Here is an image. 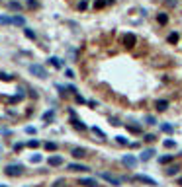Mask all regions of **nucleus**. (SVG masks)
I'll use <instances>...</instances> for the list:
<instances>
[{"mask_svg": "<svg viewBox=\"0 0 182 187\" xmlns=\"http://www.w3.org/2000/svg\"><path fill=\"white\" fill-rule=\"evenodd\" d=\"M22 172H24V166L22 164H10V166H6V168H4V173H6V176H10V177L22 176Z\"/></svg>", "mask_w": 182, "mask_h": 187, "instance_id": "obj_1", "label": "nucleus"}, {"mask_svg": "<svg viewBox=\"0 0 182 187\" xmlns=\"http://www.w3.org/2000/svg\"><path fill=\"white\" fill-rule=\"evenodd\" d=\"M100 177H102L104 181H108L110 185H115V187H118V185H122L123 181H125L123 177H115V176H112V173H100Z\"/></svg>", "mask_w": 182, "mask_h": 187, "instance_id": "obj_2", "label": "nucleus"}, {"mask_svg": "<svg viewBox=\"0 0 182 187\" xmlns=\"http://www.w3.org/2000/svg\"><path fill=\"white\" fill-rule=\"evenodd\" d=\"M30 72L37 78H47V70L43 68L41 64H30Z\"/></svg>", "mask_w": 182, "mask_h": 187, "instance_id": "obj_3", "label": "nucleus"}, {"mask_svg": "<svg viewBox=\"0 0 182 187\" xmlns=\"http://www.w3.org/2000/svg\"><path fill=\"white\" fill-rule=\"evenodd\" d=\"M133 181H141V183H147V185H151V187H155V185H157V181L153 179V177H149V176H141V173H137V176L133 177Z\"/></svg>", "mask_w": 182, "mask_h": 187, "instance_id": "obj_4", "label": "nucleus"}, {"mask_svg": "<svg viewBox=\"0 0 182 187\" xmlns=\"http://www.w3.org/2000/svg\"><path fill=\"white\" fill-rule=\"evenodd\" d=\"M71 123L74 129H78V131H86V125L80 121V119H76V115H74V111H71Z\"/></svg>", "mask_w": 182, "mask_h": 187, "instance_id": "obj_5", "label": "nucleus"}, {"mask_svg": "<svg viewBox=\"0 0 182 187\" xmlns=\"http://www.w3.org/2000/svg\"><path fill=\"white\" fill-rule=\"evenodd\" d=\"M180 166L178 164H172V166H167V170H164V176H167V177H174L176 176V173H178L180 172Z\"/></svg>", "mask_w": 182, "mask_h": 187, "instance_id": "obj_6", "label": "nucleus"}, {"mask_svg": "<svg viewBox=\"0 0 182 187\" xmlns=\"http://www.w3.org/2000/svg\"><path fill=\"white\" fill-rule=\"evenodd\" d=\"M47 164L51 166V168H57V166H63L65 160H63V156H49L47 158Z\"/></svg>", "mask_w": 182, "mask_h": 187, "instance_id": "obj_7", "label": "nucleus"}, {"mask_svg": "<svg viewBox=\"0 0 182 187\" xmlns=\"http://www.w3.org/2000/svg\"><path fill=\"white\" fill-rule=\"evenodd\" d=\"M135 43H137V37H135L133 33H125V35H123V45H125V47H133Z\"/></svg>", "mask_w": 182, "mask_h": 187, "instance_id": "obj_8", "label": "nucleus"}, {"mask_svg": "<svg viewBox=\"0 0 182 187\" xmlns=\"http://www.w3.org/2000/svg\"><path fill=\"white\" fill-rule=\"evenodd\" d=\"M122 164H125L127 168H135V166H137V158H133V156H123L122 158Z\"/></svg>", "mask_w": 182, "mask_h": 187, "instance_id": "obj_9", "label": "nucleus"}, {"mask_svg": "<svg viewBox=\"0 0 182 187\" xmlns=\"http://www.w3.org/2000/svg\"><path fill=\"white\" fill-rule=\"evenodd\" d=\"M69 170H71V172H88V166H84V164H69L67 166Z\"/></svg>", "mask_w": 182, "mask_h": 187, "instance_id": "obj_10", "label": "nucleus"}, {"mask_svg": "<svg viewBox=\"0 0 182 187\" xmlns=\"http://www.w3.org/2000/svg\"><path fill=\"white\" fill-rule=\"evenodd\" d=\"M71 154L74 158H84V156H88V152H86V148H80V146H76V148H73V152Z\"/></svg>", "mask_w": 182, "mask_h": 187, "instance_id": "obj_11", "label": "nucleus"}, {"mask_svg": "<svg viewBox=\"0 0 182 187\" xmlns=\"http://www.w3.org/2000/svg\"><path fill=\"white\" fill-rule=\"evenodd\" d=\"M167 107H168L167 99H157V101H155V109L157 111H167Z\"/></svg>", "mask_w": 182, "mask_h": 187, "instance_id": "obj_12", "label": "nucleus"}, {"mask_svg": "<svg viewBox=\"0 0 182 187\" xmlns=\"http://www.w3.org/2000/svg\"><path fill=\"white\" fill-rule=\"evenodd\" d=\"M153 156H155V150H153V148H147V150H143V152H141V160H143V162L151 160Z\"/></svg>", "mask_w": 182, "mask_h": 187, "instance_id": "obj_13", "label": "nucleus"}, {"mask_svg": "<svg viewBox=\"0 0 182 187\" xmlns=\"http://www.w3.org/2000/svg\"><path fill=\"white\" fill-rule=\"evenodd\" d=\"M78 183H80V185H86V187H96L98 181L96 179H90V177H84V179H80Z\"/></svg>", "mask_w": 182, "mask_h": 187, "instance_id": "obj_14", "label": "nucleus"}, {"mask_svg": "<svg viewBox=\"0 0 182 187\" xmlns=\"http://www.w3.org/2000/svg\"><path fill=\"white\" fill-rule=\"evenodd\" d=\"M49 62H51V64L55 66V68H63V64H65V62L61 61L59 57H51V59H49Z\"/></svg>", "mask_w": 182, "mask_h": 187, "instance_id": "obj_15", "label": "nucleus"}, {"mask_svg": "<svg viewBox=\"0 0 182 187\" xmlns=\"http://www.w3.org/2000/svg\"><path fill=\"white\" fill-rule=\"evenodd\" d=\"M157 22H159L161 26H167V22H168V16L164 14V12H161V14H157Z\"/></svg>", "mask_w": 182, "mask_h": 187, "instance_id": "obj_16", "label": "nucleus"}, {"mask_svg": "<svg viewBox=\"0 0 182 187\" xmlns=\"http://www.w3.org/2000/svg\"><path fill=\"white\" fill-rule=\"evenodd\" d=\"M24 35H26L28 37V39H31V41H35V31L34 30H30V27H24Z\"/></svg>", "mask_w": 182, "mask_h": 187, "instance_id": "obj_17", "label": "nucleus"}, {"mask_svg": "<svg viewBox=\"0 0 182 187\" xmlns=\"http://www.w3.org/2000/svg\"><path fill=\"white\" fill-rule=\"evenodd\" d=\"M12 23H14V26H26V20H24L22 16H14V18H12Z\"/></svg>", "mask_w": 182, "mask_h": 187, "instance_id": "obj_18", "label": "nucleus"}, {"mask_svg": "<svg viewBox=\"0 0 182 187\" xmlns=\"http://www.w3.org/2000/svg\"><path fill=\"white\" fill-rule=\"evenodd\" d=\"M168 43H171V45H176V43H178V33H176V31H172L171 35H168Z\"/></svg>", "mask_w": 182, "mask_h": 187, "instance_id": "obj_19", "label": "nucleus"}, {"mask_svg": "<svg viewBox=\"0 0 182 187\" xmlns=\"http://www.w3.org/2000/svg\"><path fill=\"white\" fill-rule=\"evenodd\" d=\"M114 2V0H96V2H94V8H104L106 4H112Z\"/></svg>", "mask_w": 182, "mask_h": 187, "instance_id": "obj_20", "label": "nucleus"}, {"mask_svg": "<svg viewBox=\"0 0 182 187\" xmlns=\"http://www.w3.org/2000/svg\"><path fill=\"white\" fill-rule=\"evenodd\" d=\"M127 129H129L131 132H135V135H141V127H139V125H127Z\"/></svg>", "mask_w": 182, "mask_h": 187, "instance_id": "obj_21", "label": "nucleus"}, {"mask_svg": "<svg viewBox=\"0 0 182 187\" xmlns=\"http://www.w3.org/2000/svg\"><path fill=\"white\" fill-rule=\"evenodd\" d=\"M115 142L122 144V146H127V144H129V140H127L125 136H115Z\"/></svg>", "mask_w": 182, "mask_h": 187, "instance_id": "obj_22", "label": "nucleus"}, {"mask_svg": "<svg viewBox=\"0 0 182 187\" xmlns=\"http://www.w3.org/2000/svg\"><path fill=\"white\" fill-rule=\"evenodd\" d=\"M53 117H55V111H47V113H43V121H53Z\"/></svg>", "mask_w": 182, "mask_h": 187, "instance_id": "obj_23", "label": "nucleus"}, {"mask_svg": "<svg viewBox=\"0 0 182 187\" xmlns=\"http://www.w3.org/2000/svg\"><path fill=\"white\" fill-rule=\"evenodd\" d=\"M10 10H22V4H20V2H16V0H12V2H10Z\"/></svg>", "mask_w": 182, "mask_h": 187, "instance_id": "obj_24", "label": "nucleus"}, {"mask_svg": "<svg viewBox=\"0 0 182 187\" xmlns=\"http://www.w3.org/2000/svg\"><path fill=\"white\" fill-rule=\"evenodd\" d=\"M45 148H47L49 152H55L57 150V142H45Z\"/></svg>", "mask_w": 182, "mask_h": 187, "instance_id": "obj_25", "label": "nucleus"}, {"mask_svg": "<svg viewBox=\"0 0 182 187\" xmlns=\"http://www.w3.org/2000/svg\"><path fill=\"white\" fill-rule=\"evenodd\" d=\"M0 23H4V26H10V23H12V18H8V16H0Z\"/></svg>", "mask_w": 182, "mask_h": 187, "instance_id": "obj_26", "label": "nucleus"}, {"mask_svg": "<svg viewBox=\"0 0 182 187\" xmlns=\"http://www.w3.org/2000/svg\"><path fill=\"white\" fill-rule=\"evenodd\" d=\"M161 164H171V162H172V156H161Z\"/></svg>", "mask_w": 182, "mask_h": 187, "instance_id": "obj_27", "label": "nucleus"}, {"mask_svg": "<svg viewBox=\"0 0 182 187\" xmlns=\"http://www.w3.org/2000/svg\"><path fill=\"white\" fill-rule=\"evenodd\" d=\"M53 187H67V181H65V179H57L55 183H53Z\"/></svg>", "mask_w": 182, "mask_h": 187, "instance_id": "obj_28", "label": "nucleus"}, {"mask_svg": "<svg viewBox=\"0 0 182 187\" xmlns=\"http://www.w3.org/2000/svg\"><path fill=\"white\" fill-rule=\"evenodd\" d=\"M92 132H94V135H98V136H100V139H106V135H104V132L100 131V129H96V127L92 129Z\"/></svg>", "mask_w": 182, "mask_h": 187, "instance_id": "obj_29", "label": "nucleus"}, {"mask_svg": "<svg viewBox=\"0 0 182 187\" xmlns=\"http://www.w3.org/2000/svg\"><path fill=\"white\" fill-rule=\"evenodd\" d=\"M174 146H176L174 140H164V148H174Z\"/></svg>", "mask_w": 182, "mask_h": 187, "instance_id": "obj_30", "label": "nucleus"}, {"mask_svg": "<svg viewBox=\"0 0 182 187\" xmlns=\"http://www.w3.org/2000/svg\"><path fill=\"white\" fill-rule=\"evenodd\" d=\"M145 123H149V125H155V123H157V119H155V117H151V115H147V117H145Z\"/></svg>", "mask_w": 182, "mask_h": 187, "instance_id": "obj_31", "label": "nucleus"}, {"mask_svg": "<svg viewBox=\"0 0 182 187\" xmlns=\"http://www.w3.org/2000/svg\"><path fill=\"white\" fill-rule=\"evenodd\" d=\"M28 146H31V148H37V146H39V140H30V142H28Z\"/></svg>", "mask_w": 182, "mask_h": 187, "instance_id": "obj_32", "label": "nucleus"}, {"mask_svg": "<svg viewBox=\"0 0 182 187\" xmlns=\"http://www.w3.org/2000/svg\"><path fill=\"white\" fill-rule=\"evenodd\" d=\"M86 6H88V2H86V0L78 2V10H86Z\"/></svg>", "mask_w": 182, "mask_h": 187, "instance_id": "obj_33", "label": "nucleus"}, {"mask_svg": "<svg viewBox=\"0 0 182 187\" xmlns=\"http://www.w3.org/2000/svg\"><path fill=\"white\" fill-rule=\"evenodd\" d=\"M161 129H163L164 132H172V127H171V125H163V127H161Z\"/></svg>", "mask_w": 182, "mask_h": 187, "instance_id": "obj_34", "label": "nucleus"}, {"mask_svg": "<svg viewBox=\"0 0 182 187\" xmlns=\"http://www.w3.org/2000/svg\"><path fill=\"white\" fill-rule=\"evenodd\" d=\"M143 140H145V142H153L155 136H153V135H145V139H143Z\"/></svg>", "mask_w": 182, "mask_h": 187, "instance_id": "obj_35", "label": "nucleus"}, {"mask_svg": "<svg viewBox=\"0 0 182 187\" xmlns=\"http://www.w3.org/2000/svg\"><path fill=\"white\" fill-rule=\"evenodd\" d=\"M31 162H34V164H37V162H41V156H39V154L31 156Z\"/></svg>", "mask_w": 182, "mask_h": 187, "instance_id": "obj_36", "label": "nucleus"}, {"mask_svg": "<svg viewBox=\"0 0 182 187\" xmlns=\"http://www.w3.org/2000/svg\"><path fill=\"white\" fill-rule=\"evenodd\" d=\"M74 99H76L78 103H84V98H82V95H78V94H74Z\"/></svg>", "mask_w": 182, "mask_h": 187, "instance_id": "obj_37", "label": "nucleus"}, {"mask_svg": "<svg viewBox=\"0 0 182 187\" xmlns=\"http://www.w3.org/2000/svg\"><path fill=\"white\" fill-rule=\"evenodd\" d=\"M22 148H24V144H22V142H16V144H14V150H16V152L22 150Z\"/></svg>", "mask_w": 182, "mask_h": 187, "instance_id": "obj_38", "label": "nucleus"}, {"mask_svg": "<svg viewBox=\"0 0 182 187\" xmlns=\"http://www.w3.org/2000/svg\"><path fill=\"white\" fill-rule=\"evenodd\" d=\"M28 6H30V8H37V2H35V0H28Z\"/></svg>", "mask_w": 182, "mask_h": 187, "instance_id": "obj_39", "label": "nucleus"}, {"mask_svg": "<svg viewBox=\"0 0 182 187\" xmlns=\"http://www.w3.org/2000/svg\"><path fill=\"white\" fill-rule=\"evenodd\" d=\"M65 74H67V76H69V78H74V72H73V70H71V68H67V70H65Z\"/></svg>", "mask_w": 182, "mask_h": 187, "instance_id": "obj_40", "label": "nucleus"}, {"mask_svg": "<svg viewBox=\"0 0 182 187\" xmlns=\"http://www.w3.org/2000/svg\"><path fill=\"white\" fill-rule=\"evenodd\" d=\"M178 185H182V177H180V179H178Z\"/></svg>", "mask_w": 182, "mask_h": 187, "instance_id": "obj_41", "label": "nucleus"}, {"mask_svg": "<svg viewBox=\"0 0 182 187\" xmlns=\"http://www.w3.org/2000/svg\"><path fill=\"white\" fill-rule=\"evenodd\" d=\"M0 187H6V185H2V183H0Z\"/></svg>", "mask_w": 182, "mask_h": 187, "instance_id": "obj_42", "label": "nucleus"}]
</instances>
